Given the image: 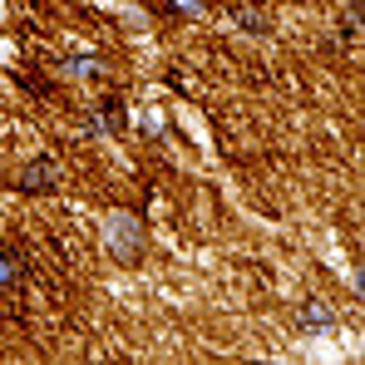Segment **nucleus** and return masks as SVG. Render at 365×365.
I'll list each match as a JSON object with an SVG mask.
<instances>
[{
	"instance_id": "f257e3e1",
	"label": "nucleus",
	"mask_w": 365,
	"mask_h": 365,
	"mask_svg": "<svg viewBox=\"0 0 365 365\" xmlns=\"http://www.w3.org/2000/svg\"><path fill=\"white\" fill-rule=\"evenodd\" d=\"M182 5H187V10H197V0H182Z\"/></svg>"
}]
</instances>
